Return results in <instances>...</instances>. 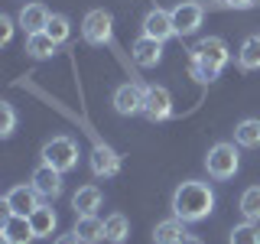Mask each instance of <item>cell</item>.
Wrapping results in <instances>:
<instances>
[{
	"instance_id": "27",
	"label": "cell",
	"mask_w": 260,
	"mask_h": 244,
	"mask_svg": "<svg viewBox=\"0 0 260 244\" xmlns=\"http://www.w3.org/2000/svg\"><path fill=\"white\" fill-rule=\"evenodd\" d=\"M16 130V111L10 101H0V137H13Z\"/></svg>"
},
{
	"instance_id": "20",
	"label": "cell",
	"mask_w": 260,
	"mask_h": 244,
	"mask_svg": "<svg viewBox=\"0 0 260 244\" xmlns=\"http://www.w3.org/2000/svg\"><path fill=\"white\" fill-rule=\"evenodd\" d=\"M29 225H32V234H36V238H49V234L59 228V218H55L52 205H39L29 215Z\"/></svg>"
},
{
	"instance_id": "13",
	"label": "cell",
	"mask_w": 260,
	"mask_h": 244,
	"mask_svg": "<svg viewBox=\"0 0 260 244\" xmlns=\"http://www.w3.org/2000/svg\"><path fill=\"white\" fill-rule=\"evenodd\" d=\"M130 59L140 65V69H156V65L162 62V43L140 33V39H137L134 49H130Z\"/></svg>"
},
{
	"instance_id": "6",
	"label": "cell",
	"mask_w": 260,
	"mask_h": 244,
	"mask_svg": "<svg viewBox=\"0 0 260 244\" xmlns=\"http://www.w3.org/2000/svg\"><path fill=\"white\" fill-rule=\"evenodd\" d=\"M39 205H43V195L36 192V186H32V182H20V186H13V189L4 195L7 215H23V218H29Z\"/></svg>"
},
{
	"instance_id": "26",
	"label": "cell",
	"mask_w": 260,
	"mask_h": 244,
	"mask_svg": "<svg viewBox=\"0 0 260 244\" xmlns=\"http://www.w3.org/2000/svg\"><path fill=\"white\" fill-rule=\"evenodd\" d=\"M46 33L55 39V43H69V36H72V23H69V16L65 13H52L49 16V26H46Z\"/></svg>"
},
{
	"instance_id": "16",
	"label": "cell",
	"mask_w": 260,
	"mask_h": 244,
	"mask_svg": "<svg viewBox=\"0 0 260 244\" xmlns=\"http://www.w3.org/2000/svg\"><path fill=\"white\" fill-rule=\"evenodd\" d=\"M185 238H189V231H185V222L182 218H166V222H159L156 228H153V241L156 244H182Z\"/></svg>"
},
{
	"instance_id": "2",
	"label": "cell",
	"mask_w": 260,
	"mask_h": 244,
	"mask_svg": "<svg viewBox=\"0 0 260 244\" xmlns=\"http://www.w3.org/2000/svg\"><path fill=\"white\" fill-rule=\"evenodd\" d=\"M231 62V52H228V43L221 36H205L199 39L192 49H189V69L199 81H215L221 75V69Z\"/></svg>"
},
{
	"instance_id": "5",
	"label": "cell",
	"mask_w": 260,
	"mask_h": 244,
	"mask_svg": "<svg viewBox=\"0 0 260 244\" xmlns=\"http://www.w3.org/2000/svg\"><path fill=\"white\" fill-rule=\"evenodd\" d=\"M114 36V16L104 10V7H94V10L85 13L81 20V39L88 46H108Z\"/></svg>"
},
{
	"instance_id": "24",
	"label": "cell",
	"mask_w": 260,
	"mask_h": 244,
	"mask_svg": "<svg viewBox=\"0 0 260 244\" xmlns=\"http://www.w3.org/2000/svg\"><path fill=\"white\" fill-rule=\"evenodd\" d=\"M238 208H241V215L247 218V222H257L260 225V186H250V189L241 192Z\"/></svg>"
},
{
	"instance_id": "8",
	"label": "cell",
	"mask_w": 260,
	"mask_h": 244,
	"mask_svg": "<svg viewBox=\"0 0 260 244\" xmlns=\"http://www.w3.org/2000/svg\"><path fill=\"white\" fill-rule=\"evenodd\" d=\"M143 117L153 120V124H159V120H169V117H173V95H169V88H162V85H146Z\"/></svg>"
},
{
	"instance_id": "14",
	"label": "cell",
	"mask_w": 260,
	"mask_h": 244,
	"mask_svg": "<svg viewBox=\"0 0 260 244\" xmlns=\"http://www.w3.org/2000/svg\"><path fill=\"white\" fill-rule=\"evenodd\" d=\"M0 238H7L10 244H29V241H36V234H32L29 218H23V215H7L4 225H0Z\"/></svg>"
},
{
	"instance_id": "4",
	"label": "cell",
	"mask_w": 260,
	"mask_h": 244,
	"mask_svg": "<svg viewBox=\"0 0 260 244\" xmlns=\"http://www.w3.org/2000/svg\"><path fill=\"white\" fill-rule=\"evenodd\" d=\"M205 169L211 179H231L241 169V153L234 143H215L205 157Z\"/></svg>"
},
{
	"instance_id": "15",
	"label": "cell",
	"mask_w": 260,
	"mask_h": 244,
	"mask_svg": "<svg viewBox=\"0 0 260 244\" xmlns=\"http://www.w3.org/2000/svg\"><path fill=\"white\" fill-rule=\"evenodd\" d=\"M49 16H52V13L46 10V4H36V0H32V4H26V7L20 10L16 23H20V29L29 36V33H43V29L49 26Z\"/></svg>"
},
{
	"instance_id": "30",
	"label": "cell",
	"mask_w": 260,
	"mask_h": 244,
	"mask_svg": "<svg viewBox=\"0 0 260 244\" xmlns=\"http://www.w3.org/2000/svg\"><path fill=\"white\" fill-rule=\"evenodd\" d=\"M52 244H81V238H78L75 231H72V234H59V238H55Z\"/></svg>"
},
{
	"instance_id": "29",
	"label": "cell",
	"mask_w": 260,
	"mask_h": 244,
	"mask_svg": "<svg viewBox=\"0 0 260 244\" xmlns=\"http://www.w3.org/2000/svg\"><path fill=\"white\" fill-rule=\"evenodd\" d=\"M10 39H13V20H10V16L4 13V16H0V43L7 46Z\"/></svg>"
},
{
	"instance_id": "21",
	"label": "cell",
	"mask_w": 260,
	"mask_h": 244,
	"mask_svg": "<svg viewBox=\"0 0 260 244\" xmlns=\"http://www.w3.org/2000/svg\"><path fill=\"white\" fill-rule=\"evenodd\" d=\"M127 238H130V222H127V215L114 211V215L104 218V241H111V244H124Z\"/></svg>"
},
{
	"instance_id": "18",
	"label": "cell",
	"mask_w": 260,
	"mask_h": 244,
	"mask_svg": "<svg viewBox=\"0 0 260 244\" xmlns=\"http://www.w3.org/2000/svg\"><path fill=\"white\" fill-rule=\"evenodd\" d=\"M72 231L81 238V244L104 241V222L98 215H75V228H72Z\"/></svg>"
},
{
	"instance_id": "19",
	"label": "cell",
	"mask_w": 260,
	"mask_h": 244,
	"mask_svg": "<svg viewBox=\"0 0 260 244\" xmlns=\"http://www.w3.org/2000/svg\"><path fill=\"white\" fill-rule=\"evenodd\" d=\"M55 49H59V43H55L46 29L43 33H29L26 36V55L29 59H52Z\"/></svg>"
},
{
	"instance_id": "10",
	"label": "cell",
	"mask_w": 260,
	"mask_h": 244,
	"mask_svg": "<svg viewBox=\"0 0 260 244\" xmlns=\"http://www.w3.org/2000/svg\"><path fill=\"white\" fill-rule=\"evenodd\" d=\"M143 36L150 39H159V43H166V39L176 36V26H173V13L162 10V7H153V10H146L143 16Z\"/></svg>"
},
{
	"instance_id": "11",
	"label": "cell",
	"mask_w": 260,
	"mask_h": 244,
	"mask_svg": "<svg viewBox=\"0 0 260 244\" xmlns=\"http://www.w3.org/2000/svg\"><path fill=\"white\" fill-rule=\"evenodd\" d=\"M62 176L65 173L52 169L49 163H39V166L32 169V179H29V182L36 186V192L43 195V199H59V195H62Z\"/></svg>"
},
{
	"instance_id": "32",
	"label": "cell",
	"mask_w": 260,
	"mask_h": 244,
	"mask_svg": "<svg viewBox=\"0 0 260 244\" xmlns=\"http://www.w3.org/2000/svg\"><path fill=\"white\" fill-rule=\"evenodd\" d=\"M195 4H202V0H195Z\"/></svg>"
},
{
	"instance_id": "3",
	"label": "cell",
	"mask_w": 260,
	"mask_h": 244,
	"mask_svg": "<svg viewBox=\"0 0 260 244\" xmlns=\"http://www.w3.org/2000/svg\"><path fill=\"white\" fill-rule=\"evenodd\" d=\"M43 163H49L52 169H59V173H69V169L78 166V143L72 140V137H49V140L43 143Z\"/></svg>"
},
{
	"instance_id": "22",
	"label": "cell",
	"mask_w": 260,
	"mask_h": 244,
	"mask_svg": "<svg viewBox=\"0 0 260 244\" xmlns=\"http://www.w3.org/2000/svg\"><path fill=\"white\" fill-rule=\"evenodd\" d=\"M238 65L244 72H254L260 69V36H247L238 49Z\"/></svg>"
},
{
	"instance_id": "12",
	"label": "cell",
	"mask_w": 260,
	"mask_h": 244,
	"mask_svg": "<svg viewBox=\"0 0 260 244\" xmlns=\"http://www.w3.org/2000/svg\"><path fill=\"white\" fill-rule=\"evenodd\" d=\"M91 173L101 179H111L120 173V157L101 140H94V146H91Z\"/></svg>"
},
{
	"instance_id": "23",
	"label": "cell",
	"mask_w": 260,
	"mask_h": 244,
	"mask_svg": "<svg viewBox=\"0 0 260 244\" xmlns=\"http://www.w3.org/2000/svg\"><path fill=\"white\" fill-rule=\"evenodd\" d=\"M234 143L238 146H260V117H244L234 127Z\"/></svg>"
},
{
	"instance_id": "31",
	"label": "cell",
	"mask_w": 260,
	"mask_h": 244,
	"mask_svg": "<svg viewBox=\"0 0 260 244\" xmlns=\"http://www.w3.org/2000/svg\"><path fill=\"white\" fill-rule=\"evenodd\" d=\"M182 244H202V241H199V238H195V234H189V238H185Z\"/></svg>"
},
{
	"instance_id": "25",
	"label": "cell",
	"mask_w": 260,
	"mask_h": 244,
	"mask_svg": "<svg viewBox=\"0 0 260 244\" xmlns=\"http://www.w3.org/2000/svg\"><path fill=\"white\" fill-rule=\"evenodd\" d=\"M228 244H260V225L244 218L241 225H234V231H231V238H228Z\"/></svg>"
},
{
	"instance_id": "1",
	"label": "cell",
	"mask_w": 260,
	"mask_h": 244,
	"mask_svg": "<svg viewBox=\"0 0 260 244\" xmlns=\"http://www.w3.org/2000/svg\"><path fill=\"white\" fill-rule=\"evenodd\" d=\"M215 211V189L202 179H185V182L176 186L173 192V215L182 218L185 225L202 222Z\"/></svg>"
},
{
	"instance_id": "9",
	"label": "cell",
	"mask_w": 260,
	"mask_h": 244,
	"mask_svg": "<svg viewBox=\"0 0 260 244\" xmlns=\"http://www.w3.org/2000/svg\"><path fill=\"white\" fill-rule=\"evenodd\" d=\"M169 13H173L176 36H192V33L202 26V20H205V7L195 4V0H179Z\"/></svg>"
},
{
	"instance_id": "17",
	"label": "cell",
	"mask_w": 260,
	"mask_h": 244,
	"mask_svg": "<svg viewBox=\"0 0 260 244\" xmlns=\"http://www.w3.org/2000/svg\"><path fill=\"white\" fill-rule=\"evenodd\" d=\"M104 195L98 186H81V189L72 195V208H75V215H94L98 208H101Z\"/></svg>"
},
{
	"instance_id": "7",
	"label": "cell",
	"mask_w": 260,
	"mask_h": 244,
	"mask_svg": "<svg viewBox=\"0 0 260 244\" xmlns=\"http://www.w3.org/2000/svg\"><path fill=\"white\" fill-rule=\"evenodd\" d=\"M143 98H146V85L140 81H124V85L114 88V111L124 114V117H134V114H143Z\"/></svg>"
},
{
	"instance_id": "28",
	"label": "cell",
	"mask_w": 260,
	"mask_h": 244,
	"mask_svg": "<svg viewBox=\"0 0 260 244\" xmlns=\"http://www.w3.org/2000/svg\"><path fill=\"white\" fill-rule=\"evenodd\" d=\"M221 10H250V7L257 4V0H215Z\"/></svg>"
}]
</instances>
